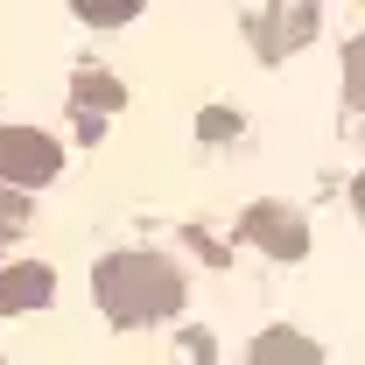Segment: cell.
Here are the masks:
<instances>
[{"label": "cell", "instance_id": "obj_1", "mask_svg": "<svg viewBox=\"0 0 365 365\" xmlns=\"http://www.w3.org/2000/svg\"><path fill=\"white\" fill-rule=\"evenodd\" d=\"M91 288H98V309L113 323H162V317L182 309V274L169 260H155V253H113V260H98Z\"/></svg>", "mask_w": 365, "mask_h": 365}, {"label": "cell", "instance_id": "obj_2", "mask_svg": "<svg viewBox=\"0 0 365 365\" xmlns=\"http://www.w3.org/2000/svg\"><path fill=\"white\" fill-rule=\"evenodd\" d=\"M63 169V148L43 134V127H0V176L14 190H36Z\"/></svg>", "mask_w": 365, "mask_h": 365}, {"label": "cell", "instance_id": "obj_3", "mask_svg": "<svg viewBox=\"0 0 365 365\" xmlns=\"http://www.w3.org/2000/svg\"><path fill=\"white\" fill-rule=\"evenodd\" d=\"M246 239H253V246H267L274 260H302L309 225H302L295 211H281V204H253V211H246Z\"/></svg>", "mask_w": 365, "mask_h": 365}, {"label": "cell", "instance_id": "obj_4", "mask_svg": "<svg viewBox=\"0 0 365 365\" xmlns=\"http://www.w3.org/2000/svg\"><path fill=\"white\" fill-rule=\"evenodd\" d=\"M56 295V274L43 260H21V267H0V309H43Z\"/></svg>", "mask_w": 365, "mask_h": 365}, {"label": "cell", "instance_id": "obj_5", "mask_svg": "<svg viewBox=\"0 0 365 365\" xmlns=\"http://www.w3.org/2000/svg\"><path fill=\"white\" fill-rule=\"evenodd\" d=\"M274 29H260V56H288V49L302 43V36H317V14H309V0H274Z\"/></svg>", "mask_w": 365, "mask_h": 365}, {"label": "cell", "instance_id": "obj_6", "mask_svg": "<svg viewBox=\"0 0 365 365\" xmlns=\"http://www.w3.org/2000/svg\"><path fill=\"white\" fill-rule=\"evenodd\" d=\"M253 365H323V351L302 330H260L253 337Z\"/></svg>", "mask_w": 365, "mask_h": 365}, {"label": "cell", "instance_id": "obj_7", "mask_svg": "<svg viewBox=\"0 0 365 365\" xmlns=\"http://www.w3.org/2000/svg\"><path fill=\"white\" fill-rule=\"evenodd\" d=\"M78 7V21H91V29H120V21H134L140 0H71Z\"/></svg>", "mask_w": 365, "mask_h": 365}, {"label": "cell", "instance_id": "obj_8", "mask_svg": "<svg viewBox=\"0 0 365 365\" xmlns=\"http://www.w3.org/2000/svg\"><path fill=\"white\" fill-rule=\"evenodd\" d=\"M344 98H351V106L365 113V36L344 49Z\"/></svg>", "mask_w": 365, "mask_h": 365}, {"label": "cell", "instance_id": "obj_9", "mask_svg": "<svg viewBox=\"0 0 365 365\" xmlns=\"http://www.w3.org/2000/svg\"><path fill=\"white\" fill-rule=\"evenodd\" d=\"M78 98H98V106H120V85H113V78H78Z\"/></svg>", "mask_w": 365, "mask_h": 365}, {"label": "cell", "instance_id": "obj_10", "mask_svg": "<svg viewBox=\"0 0 365 365\" xmlns=\"http://www.w3.org/2000/svg\"><path fill=\"white\" fill-rule=\"evenodd\" d=\"M197 127H204V134H211V140H232V134H239V120H232V113H204Z\"/></svg>", "mask_w": 365, "mask_h": 365}, {"label": "cell", "instance_id": "obj_11", "mask_svg": "<svg viewBox=\"0 0 365 365\" xmlns=\"http://www.w3.org/2000/svg\"><path fill=\"white\" fill-rule=\"evenodd\" d=\"M359 218H365V176H359Z\"/></svg>", "mask_w": 365, "mask_h": 365}]
</instances>
